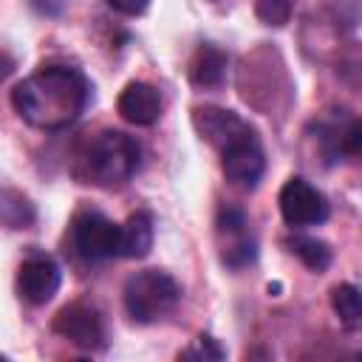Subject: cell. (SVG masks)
Here are the masks:
<instances>
[{"label": "cell", "instance_id": "7", "mask_svg": "<svg viewBox=\"0 0 362 362\" xmlns=\"http://www.w3.org/2000/svg\"><path fill=\"white\" fill-rule=\"evenodd\" d=\"M62 286V269L51 255L34 252L20 263L17 272V291L31 305H45Z\"/></svg>", "mask_w": 362, "mask_h": 362}, {"label": "cell", "instance_id": "17", "mask_svg": "<svg viewBox=\"0 0 362 362\" xmlns=\"http://www.w3.org/2000/svg\"><path fill=\"white\" fill-rule=\"evenodd\" d=\"M255 255H257L255 240H249L246 235H240V238H232V243L221 252V260H223L229 269H240V266L252 263V260H255Z\"/></svg>", "mask_w": 362, "mask_h": 362}, {"label": "cell", "instance_id": "19", "mask_svg": "<svg viewBox=\"0 0 362 362\" xmlns=\"http://www.w3.org/2000/svg\"><path fill=\"white\" fill-rule=\"evenodd\" d=\"M226 354H223V348L209 337V334H201L198 337V342H195V348H187V351H181L178 354V359H223Z\"/></svg>", "mask_w": 362, "mask_h": 362}, {"label": "cell", "instance_id": "22", "mask_svg": "<svg viewBox=\"0 0 362 362\" xmlns=\"http://www.w3.org/2000/svg\"><path fill=\"white\" fill-rule=\"evenodd\" d=\"M28 3H31L34 11H40V14H45V17L62 14V8L68 6V0H28Z\"/></svg>", "mask_w": 362, "mask_h": 362}, {"label": "cell", "instance_id": "12", "mask_svg": "<svg viewBox=\"0 0 362 362\" xmlns=\"http://www.w3.org/2000/svg\"><path fill=\"white\" fill-rule=\"evenodd\" d=\"M226 54L215 45H198L189 59V82L195 88H218L226 79Z\"/></svg>", "mask_w": 362, "mask_h": 362}, {"label": "cell", "instance_id": "21", "mask_svg": "<svg viewBox=\"0 0 362 362\" xmlns=\"http://www.w3.org/2000/svg\"><path fill=\"white\" fill-rule=\"evenodd\" d=\"M107 6L124 17H139L150 8V0H107Z\"/></svg>", "mask_w": 362, "mask_h": 362}, {"label": "cell", "instance_id": "1", "mask_svg": "<svg viewBox=\"0 0 362 362\" xmlns=\"http://www.w3.org/2000/svg\"><path fill=\"white\" fill-rule=\"evenodd\" d=\"M90 102V82L74 65H42L14 85L11 105L17 116L45 133L71 127Z\"/></svg>", "mask_w": 362, "mask_h": 362}, {"label": "cell", "instance_id": "23", "mask_svg": "<svg viewBox=\"0 0 362 362\" xmlns=\"http://www.w3.org/2000/svg\"><path fill=\"white\" fill-rule=\"evenodd\" d=\"M14 74V59L6 54V51H0V82L6 79V76H11Z\"/></svg>", "mask_w": 362, "mask_h": 362}, {"label": "cell", "instance_id": "9", "mask_svg": "<svg viewBox=\"0 0 362 362\" xmlns=\"http://www.w3.org/2000/svg\"><path fill=\"white\" fill-rule=\"evenodd\" d=\"M192 127H195V133H198L206 144H212L215 150H223V147L235 144L238 139H243L246 133H252V127H249L235 110L215 107V105L195 107V110H192Z\"/></svg>", "mask_w": 362, "mask_h": 362}, {"label": "cell", "instance_id": "4", "mask_svg": "<svg viewBox=\"0 0 362 362\" xmlns=\"http://www.w3.org/2000/svg\"><path fill=\"white\" fill-rule=\"evenodd\" d=\"M71 246L76 255L93 263L119 257V223L96 209H82L71 221Z\"/></svg>", "mask_w": 362, "mask_h": 362}, {"label": "cell", "instance_id": "11", "mask_svg": "<svg viewBox=\"0 0 362 362\" xmlns=\"http://www.w3.org/2000/svg\"><path fill=\"white\" fill-rule=\"evenodd\" d=\"M153 240H156V223L147 209H136L133 215H127L124 223H119V257L141 260L150 255Z\"/></svg>", "mask_w": 362, "mask_h": 362}, {"label": "cell", "instance_id": "20", "mask_svg": "<svg viewBox=\"0 0 362 362\" xmlns=\"http://www.w3.org/2000/svg\"><path fill=\"white\" fill-rule=\"evenodd\" d=\"M359 147H362V124H359V119H354V122H351V127L342 133V153L356 156V153H359Z\"/></svg>", "mask_w": 362, "mask_h": 362}, {"label": "cell", "instance_id": "5", "mask_svg": "<svg viewBox=\"0 0 362 362\" xmlns=\"http://www.w3.org/2000/svg\"><path fill=\"white\" fill-rule=\"evenodd\" d=\"M54 334H59L62 339L85 348V351H99L107 345V331H105V320L99 314L96 305L74 300L68 305H62L51 322Z\"/></svg>", "mask_w": 362, "mask_h": 362}, {"label": "cell", "instance_id": "16", "mask_svg": "<svg viewBox=\"0 0 362 362\" xmlns=\"http://www.w3.org/2000/svg\"><path fill=\"white\" fill-rule=\"evenodd\" d=\"M294 11V0H255V14L263 25H286L291 20Z\"/></svg>", "mask_w": 362, "mask_h": 362}, {"label": "cell", "instance_id": "15", "mask_svg": "<svg viewBox=\"0 0 362 362\" xmlns=\"http://www.w3.org/2000/svg\"><path fill=\"white\" fill-rule=\"evenodd\" d=\"M331 308L345 328H356L362 320V297L354 283H339L331 288Z\"/></svg>", "mask_w": 362, "mask_h": 362}, {"label": "cell", "instance_id": "8", "mask_svg": "<svg viewBox=\"0 0 362 362\" xmlns=\"http://www.w3.org/2000/svg\"><path fill=\"white\" fill-rule=\"evenodd\" d=\"M221 170L238 187H249V189L257 187V181L263 178V170H266V156H263V147H260L255 130L221 150Z\"/></svg>", "mask_w": 362, "mask_h": 362}, {"label": "cell", "instance_id": "13", "mask_svg": "<svg viewBox=\"0 0 362 362\" xmlns=\"http://www.w3.org/2000/svg\"><path fill=\"white\" fill-rule=\"evenodd\" d=\"M34 218H37L34 204L23 192L11 187H0V223H6L8 229H25L34 223Z\"/></svg>", "mask_w": 362, "mask_h": 362}, {"label": "cell", "instance_id": "2", "mask_svg": "<svg viewBox=\"0 0 362 362\" xmlns=\"http://www.w3.org/2000/svg\"><path fill=\"white\" fill-rule=\"evenodd\" d=\"M82 164H85V178L90 184L116 189L136 175L141 164V144L122 130H102L88 144Z\"/></svg>", "mask_w": 362, "mask_h": 362}, {"label": "cell", "instance_id": "18", "mask_svg": "<svg viewBox=\"0 0 362 362\" xmlns=\"http://www.w3.org/2000/svg\"><path fill=\"white\" fill-rule=\"evenodd\" d=\"M218 232L221 235H229V238L246 235V215H243V209H235V206L221 209L218 212Z\"/></svg>", "mask_w": 362, "mask_h": 362}, {"label": "cell", "instance_id": "6", "mask_svg": "<svg viewBox=\"0 0 362 362\" xmlns=\"http://www.w3.org/2000/svg\"><path fill=\"white\" fill-rule=\"evenodd\" d=\"M280 215L288 226L294 229H303V226H317V223H325L328 215H331V206H328V198L314 187L308 184L305 178L294 175L283 184L280 189Z\"/></svg>", "mask_w": 362, "mask_h": 362}, {"label": "cell", "instance_id": "3", "mask_svg": "<svg viewBox=\"0 0 362 362\" xmlns=\"http://www.w3.org/2000/svg\"><path fill=\"white\" fill-rule=\"evenodd\" d=\"M178 303H181V286L167 272L144 269L130 274L124 283V308L141 325L167 317Z\"/></svg>", "mask_w": 362, "mask_h": 362}, {"label": "cell", "instance_id": "14", "mask_svg": "<svg viewBox=\"0 0 362 362\" xmlns=\"http://www.w3.org/2000/svg\"><path fill=\"white\" fill-rule=\"evenodd\" d=\"M286 246H288V252L297 255V257L303 260V266L311 269V272H325V269L331 266V249H328V243L320 240V238L291 235V238L286 240Z\"/></svg>", "mask_w": 362, "mask_h": 362}, {"label": "cell", "instance_id": "10", "mask_svg": "<svg viewBox=\"0 0 362 362\" xmlns=\"http://www.w3.org/2000/svg\"><path fill=\"white\" fill-rule=\"evenodd\" d=\"M116 110L136 127H150L161 119V96L147 82H127L116 99Z\"/></svg>", "mask_w": 362, "mask_h": 362}]
</instances>
